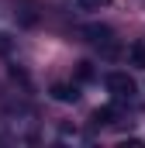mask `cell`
<instances>
[{
  "instance_id": "6da1fadb",
  "label": "cell",
  "mask_w": 145,
  "mask_h": 148,
  "mask_svg": "<svg viewBox=\"0 0 145 148\" xmlns=\"http://www.w3.org/2000/svg\"><path fill=\"white\" fill-rule=\"evenodd\" d=\"M83 35H86V41H90L104 59H121V52H124V48H121V41L114 38V31H110L107 24H86V28H83Z\"/></svg>"
},
{
  "instance_id": "52a82bcc",
  "label": "cell",
  "mask_w": 145,
  "mask_h": 148,
  "mask_svg": "<svg viewBox=\"0 0 145 148\" xmlns=\"http://www.w3.org/2000/svg\"><path fill=\"white\" fill-rule=\"evenodd\" d=\"M10 52H14V38L0 31V55H10Z\"/></svg>"
},
{
  "instance_id": "8992f818",
  "label": "cell",
  "mask_w": 145,
  "mask_h": 148,
  "mask_svg": "<svg viewBox=\"0 0 145 148\" xmlns=\"http://www.w3.org/2000/svg\"><path fill=\"white\" fill-rule=\"evenodd\" d=\"M93 76H97L93 62H76V79H79V83H90Z\"/></svg>"
},
{
  "instance_id": "277c9868",
  "label": "cell",
  "mask_w": 145,
  "mask_h": 148,
  "mask_svg": "<svg viewBox=\"0 0 145 148\" xmlns=\"http://www.w3.org/2000/svg\"><path fill=\"white\" fill-rule=\"evenodd\" d=\"M114 117H117L114 107H97L93 117H90V124H93V127H110V124H114Z\"/></svg>"
},
{
  "instance_id": "ba28073f",
  "label": "cell",
  "mask_w": 145,
  "mask_h": 148,
  "mask_svg": "<svg viewBox=\"0 0 145 148\" xmlns=\"http://www.w3.org/2000/svg\"><path fill=\"white\" fill-rule=\"evenodd\" d=\"M38 17H35V10H31V7H24V10H21V24H35Z\"/></svg>"
},
{
  "instance_id": "9c48e42d",
  "label": "cell",
  "mask_w": 145,
  "mask_h": 148,
  "mask_svg": "<svg viewBox=\"0 0 145 148\" xmlns=\"http://www.w3.org/2000/svg\"><path fill=\"white\" fill-rule=\"evenodd\" d=\"M83 7H100V3H107V0H79Z\"/></svg>"
},
{
  "instance_id": "3957f363",
  "label": "cell",
  "mask_w": 145,
  "mask_h": 148,
  "mask_svg": "<svg viewBox=\"0 0 145 148\" xmlns=\"http://www.w3.org/2000/svg\"><path fill=\"white\" fill-rule=\"evenodd\" d=\"M48 93H52V100H59V103H76V100H79L76 83H52Z\"/></svg>"
},
{
  "instance_id": "7a4b0ae2",
  "label": "cell",
  "mask_w": 145,
  "mask_h": 148,
  "mask_svg": "<svg viewBox=\"0 0 145 148\" xmlns=\"http://www.w3.org/2000/svg\"><path fill=\"white\" fill-rule=\"evenodd\" d=\"M104 86L110 90L114 100H128V103L135 100V90H138L135 79H131L128 73H107V76H104Z\"/></svg>"
},
{
  "instance_id": "5b68a950",
  "label": "cell",
  "mask_w": 145,
  "mask_h": 148,
  "mask_svg": "<svg viewBox=\"0 0 145 148\" xmlns=\"http://www.w3.org/2000/svg\"><path fill=\"white\" fill-rule=\"evenodd\" d=\"M128 62L135 69H145V41H131L128 45Z\"/></svg>"
}]
</instances>
